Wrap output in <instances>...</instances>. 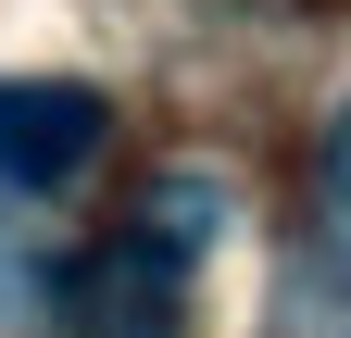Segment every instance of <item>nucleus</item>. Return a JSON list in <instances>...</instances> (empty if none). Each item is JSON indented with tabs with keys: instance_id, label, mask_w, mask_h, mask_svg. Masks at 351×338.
Returning a JSON list of instances; mask_svg holds the SVG:
<instances>
[{
	"instance_id": "nucleus-1",
	"label": "nucleus",
	"mask_w": 351,
	"mask_h": 338,
	"mask_svg": "<svg viewBox=\"0 0 351 338\" xmlns=\"http://www.w3.org/2000/svg\"><path fill=\"white\" fill-rule=\"evenodd\" d=\"M51 326H63V338H176V326H189V263H176L163 238L113 226L88 263H63Z\"/></svg>"
},
{
	"instance_id": "nucleus-2",
	"label": "nucleus",
	"mask_w": 351,
	"mask_h": 338,
	"mask_svg": "<svg viewBox=\"0 0 351 338\" xmlns=\"http://www.w3.org/2000/svg\"><path fill=\"white\" fill-rule=\"evenodd\" d=\"M101 138H113L101 88H75V75H0V188L51 200V188H75L101 163Z\"/></svg>"
},
{
	"instance_id": "nucleus-3",
	"label": "nucleus",
	"mask_w": 351,
	"mask_h": 338,
	"mask_svg": "<svg viewBox=\"0 0 351 338\" xmlns=\"http://www.w3.org/2000/svg\"><path fill=\"white\" fill-rule=\"evenodd\" d=\"M125 226L163 238L176 263H201V238L226 226V188H213V176H163V188H138V213H125Z\"/></svg>"
},
{
	"instance_id": "nucleus-4",
	"label": "nucleus",
	"mask_w": 351,
	"mask_h": 338,
	"mask_svg": "<svg viewBox=\"0 0 351 338\" xmlns=\"http://www.w3.org/2000/svg\"><path fill=\"white\" fill-rule=\"evenodd\" d=\"M0 313H38V263H25L13 238H0Z\"/></svg>"
}]
</instances>
